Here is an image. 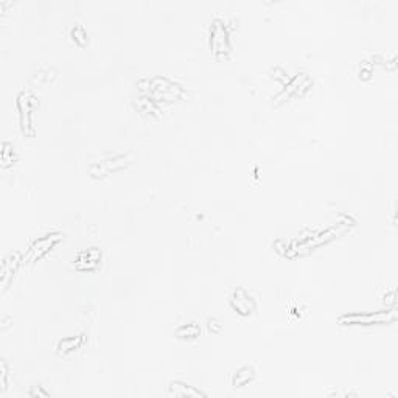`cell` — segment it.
<instances>
[{"mask_svg": "<svg viewBox=\"0 0 398 398\" xmlns=\"http://www.w3.org/2000/svg\"><path fill=\"white\" fill-rule=\"evenodd\" d=\"M198 333H199V327L196 324H187L178 330V334L181 338H196Z\"/></svg>", "mask_w": 398, "mask_h": 398, "instance_id": "obj_6", "label": "cell"}, {"mask_svg": "<svg viewBox=\"0 0 398 398\" xmlns=\"http://www.w3.org/2000/svg\"><path fill=\"white\" fill-rule=\"evenodd\" d=\"M232 305H234V308L238 311V313H241V314H249L250 311L254 309V299L250 297L249 294L246 291H243V289H238L235 294H234V297H232Z\"/></svg>", "mask_w": 398, "mask_h": 398, "instance_id": "obj_2", "label": "cell"}, {"mask_svg": "<svg viewBox=\"0 0 398 398\" xmlns=\"http://www.w3.org/2000/svg\"><path fill=\"white\" fill-rule=\"evenodd\" d=\"M58 240H59L58 235H46L44 238L37 240V241L31 246V249H30V257H31V258L40 257V255L46 252V250H49V247H52L53 244H56Z\"/></svg>", "mask_w": 398, "mask_h": 398, "instance_id": "obj_3", "label": "cell"}, {"mask_svg": "<svg viewBox=\"0 0 398 398\" xmlns=\"http://www.w3.org/2000/svg\"><path fill=\"white\" fill-rule=\"evenodd\" d=\"M252 378H254V372H252V369L243 367V369L235 375V378H234V386H235V387H241V386L247 384Z\"/></svg>", "mask_w": 398, "mask_h": 398, "instance_id": "obj_5", "label": "cell"}, {"mask_svg": "<svg viewBox=\"0 0 398 398\" xmlns=\"http://www.w3.org/2000/svg\"><path fill=\"white\" fill-rule=\"evenodd\" d=\"M81 342V338H78L76 341L75 339H67V341H62L59 344V347H66L64 350H72V348H76Z\"/></svg>", "mask_w": 398, "mask_h": 398, "instance_id": "obj_7", "label": "cell"}, {"mask_svg": "<svg viewBox=\"0 0 398 398\" xmlns=\"http://www.w3.org/2000/svg\"><path fill=\"white\" fill-rule=\"evenodd\" d=\"M212 44L215 47V50H224L227 49V33L224 31V28L221 25H215L213 27V37H212Z\"/></svg>", "mask_w": 398, "mask_h": 398, "instance_id": "obj_4", "label": "cell"}, {"mask_svg": "<svg viewBox=\"0 0 398 398\" xmlns=\"http://www.w3.org/2000/svg\"><path fill=\"white\" fill-rule=\"evenodd\" d=\"M384 321H395V313H386V314H347L341 318V322H350V324H380Z\"/></svg>", "mask_w": 398, "mask_h": 398, "instance_id": "obj_1", "label": "cell"}]
</instances>
